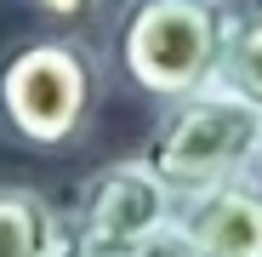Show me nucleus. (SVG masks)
Segmentation results:
<instances>
[{
    "instance_id": "obj_1",
    "label": "nucleus",
    "mask_w": 262,
    "mask_h": 257,
    "mask_svg": "<svg viewBox=\"0 0 262 257\" xmlns=\"http://www.w3.org/2000/svg\"><path fill=\"white\" fill-rule=\"evenodd\" d=\"M234 12V0H120L108 17V63L154 103L188 97L216 80Z\"/></svg>"
},
{
    "instance_id": "obj_8",
    "label": "nucleus",
    "mask_w": 262,
    "mask_h": 257,
    "mask_svg": "<svg viewBox=\"0 0 262 257\" xmlns=\"http://www.w3.org/2000/svg\"><path fill=\"white\" fill-rule=\"evenodd\" d=\"M29 6L46 17L52 29H69V34H85L120 12V0H29Z\"/></svg>"
},
{
    "instance_id": "obj_4",
    "label": "nucleus",
    "mask_w": 262,
    "mask_h": 257,
    "mask_svg": "<svg viewBox=\"0 0 262 257\" xmlns=\"http://www.w3.org/2000/svg\"><path fill=\"white\" fill-rule=\"evenodd\" d=\"M171 218H177V194L143 160H114L80 183L74 206H63L52 257H125L148 234H160Z\"/></svg>"
},
{
    "instance_id": "obj_5",
    "label": "nucleus",
    "mask_w": 262,
    "mask_h": 257,
    "mask_svg": "<svg viewBox=\"0 0 262 257\" xmlns=\"http://www.w3.org/2000/svg\"><path fill=\"white\" fill-rule=\"evenodd\" d=\"M177 223L200 257H262V177L239 171L177 200Z\"/></svg>"
},
{
    "instance_id": "obj_6",
    "label": "nucleus",
    "mask_w": 262,
    "mask_h": 257,
    "mask_svg": "<svg viewBox=\"0 0 262 257\" xmlns=\"http://www.w3.org/2000/svg\"><path fill=\"white\" fill-rule=\"evenodd\" d=\"M63 229V206H52L40 189L0 183V257H52Z\"/></svg>"
},
{
    "instance_id": "obj_9",
    "label": "nucleus",
    "mask_w": 262,
    "mask_h": 257,
    "mask_svg": "<svg viewBox=\"0 0 262 257\" xmlns=\"http://www.w3.org/2000/svg\"><path fill=\"white\" fill-rule=\"evenodd\" d=\"M125 257H200V251H194V240H188L177 223H165L160 234H148L137 251H125Z\"/></svg>"
},
{
    "instance_id": "obj_3",
    "label": "nucleus",
    "mask_w": 262,
    "mask_h": 257,
    "mask_svg": "<svg viewBox=\"0 0 262 257\" xmlns=\"http://www.w3.org/2000/svg\"><path fill=\"white\" fill-rule=\"evenodd\" d=\"M171 194H200L211 183H228L239 171L262 166V109L228 86H200L188 97L160 103L154 132L137 154Z\"/></svg>"
},
{
    "instance_id": "obj_7",
    "label": "nucleus",
    "mask_w": 262,
    "mask_h": 257,
    "mask_svg": "<svg viewBox=\"0 0 262 257\" xmlns=\"http://www.w3.org/2000/svg\"><path fill=\"white\" fill-rule=\"evenodd\" d=\"M216 86H228V92H239V97H251L262 109V6L234 12L223 63H216Z\"/></svg>"
},
{
    "instance_id": "obj_2",
    "label": "nucleus",
    "mask_w": 262,
    "mask_h": 257,
    "mask_svg": "<svg viewBox=\"0 0 262 257\" xmlns=\"http://www.w3.org/2000/svg\"><path fill=\"white\" fill-rule=\"evenodd\" d=\"M103 97V63L80 34L52 29L0 52V132L23 149L63 154L92 132Z\"/></svg>"
}]
</instances>
